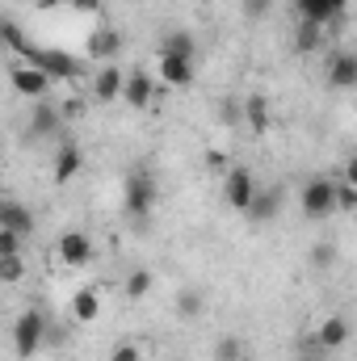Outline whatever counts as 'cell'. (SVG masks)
I'll return each instance as SVG.
<instances>
[{"label":"cell","instance_id":"cell-1","mask_svg":"<svg viewBox=\"0 0 357 361\" xmlns=\"http://www.w3.org/2000/svg\"><path fill=\"white\" fill-rule=\"evenodd\" d=\"M21 63H34V68H42L51 80H85V59H76V55H68V51H59V47H34L30 42V51L21 55Z\"/></svg>","mask_w":357,"mask_h":361},{"label":"cell","instance_id":"cell-2","mask_svg":"<svg viewBox=\"0 0 357 361\" xmlns=\"http://www.w3.org/2000/svg\"><path fill=\"white\" fill-rule=\"evenodd\" d=\"M47 336H51V324H47V315L42 311H21L17 315V324H13V353L17 361H30L38 357L42 349H47Z\"/></svg>","mask_w":357,"mask_h":361},{"label":"cell","instance_id":"cell-3","mask_svg":"<svg viewBox=\"0 0 357 361\" xmlns=\"http://www.w3.org/2000/svg\"><path fill=\"white\" fill-rule=\"evenodd\" d=\"M337 214V180L328 177H311L303 185V219L311 223H324Z\"/></svg>","mask_w":357,"mask_h":361},{"label":"cell","instance_id":"cell-4","mask_svg":"<svg viewBox=\"0 0 357 361\" xmlns=\"http://www.w3.org/2000/svg\"><path fill=\"white\" fill-rule=\"evenodd\" d=\"M156 197H160V189H156V180L147 177V173H131V177L122 180V202H126L131 214H139V219L152 214Z\"/></svg>","mask_w":357,"mask_h":361},{"label":"cell","instance_id":"cell-5","mask_svg":"<svg viewBox=\"0 0 357 361\" xmlns=\"http://www.w3.org/2000/svg\"><path fill=\"white\" fill-rule=\"evenodd\" d=\"M257 193H261V189H257V177H253L248 169H227V177H223V202H227L231 210L248 214V206H253Z\"/></svg>","mask_w":357,"mask_h":361},{"label":"cell","instance_id":"cell-6","mask_svg":"<svg viewBox=\"0 0 357 361\" xmlns=\"http://www.w3.org/2000/svg\"><path fill=\"white\" fill-rule=\"evenodd\" d=\"M8 80H13V92L17 97H25V101H42L47 92H51V76L42 72V68H34V63H17L13 72H8Z\"/></svg>","mask_w":357,"mask_h":361},{"label":"cell","instance_id":"cell-7","mask_svg":"<svg viewBox=\"0 0 357 361\" xmlns=\"http://www.w3.org/2000/svg\"><path fill=\"white\" fill-rule=\"evenodd\" d=\"M349 336H353L349 319H345V315H328V319L315 328L311 349H315V353H337V349H345V345H349Z\"/></svg>","mask_w":357,"mask_h":361},{"label":"cell","instance_id":"cell-8","mask_svg":"<svg viewBox=\"0 0 357 361\" xmlns=\"http://www.w3.org/2000/svg\"><path fill=\"white\" fill-rule=\"evenodd\" d=\"M349 8V0H294V13H298V21H315V25H332V21H341V13Z\"/></svg>","mask_w":357,"mask_h":361},{"label":"cell","instance_id":"cell-9","mask_svg":"<svg viewBox=\"0 0 357 361\" xmlns=\"http://www.w3.org/2000/svg\"><path fill=\"white\" fill-rule=\"evenodd\" d=\"M63 109L59 105H47V101H34V109H30V135L34 139H55L59 130H63Z\"/></svg>","mask_w":357,"mask_h":361},{"label":"cell","instance_id":"cell-10","mask_svg":"<svg viewBox=\"0 0 357 361\" xmlns=\"http://www.w3.org/2000/svg\"><path fill=\"white\" fill-rule=\"evenodd\" d=\"M59 261H63L68 269H85L92 261V240L85 231H63V235H59Z\"/></svg>","mask_w":357,"mask_h":361},{"label":"cell","instance_id":"cell-11","mask_svg":"<svg viewBox=\"0 0 357 361\" xmlns=\"http://www.w3.org/2000/svg\"><path fill=\"white\" fill-rule=\"evenodd\" d=\"M80 169H85V152H80L76 143H63V147L55 152V160H51V180H55V185H68V180L80 177Z\"/></svg>","mask_w":357,"mask_h":361},{"label":"cell","instance_id":"cell-12","mask_svg":"<svg viewBox=\"0 0 357 361\" xmlns=\"http://www.w3.org/2000/svg\"><path fill=\"white\" fill-rule=\"evenodd\" d=\"M198 76V59H181V55H160V80L173 89H189Z\"/></svg>","mask_w":357,"mask_h":361},{"label":"cell","instance_id":"cell-13","mask_svg":"<svg viewBox=\"0 0 357 361\" xmlns=\"http://www.w3.org/2000/svg\"><path fill=\"white\" fill-rule=\"evenodd\" d=\"M126 89V72H118L114 63H105L97 76H92V101H101V105H109V101H118Z\"/></svg>","mask_w":357,"mask_h":361},{"label":"cell","instance_id":"cell-14","mask_svg":"<svg viewBox=\"0 0 357 361\" xmlns=\"http://www.w3.org/2000/svg\"><path fill=\"white\" fill-rule=\"evenodd\" d=\"M328 85L332 89H357V51H337L328 59Z\"/></svg>","mask_w":357,"mask_h":361},{"label":"cell","instance_id":"cell-15","mask_svg":"<svg viewBox=\"0 0 357 361\" xmlns=\"http://www.w3.org/2000/svg\"><path fill=\"white\" fill-rule=\"evenodd\" d=\"M152 92H156V80L147 76V72H126V89H122V101L131 105V109H147L152 105Z\"/></svg>","mask_w":357,"mask_h":361},{"label":"cell","instance_id":"cell-16","mask_svg":"<svg viewBox=\"0 0 357 361\" xmlns=\"http://www.w3.org/2000/svg\"><path fill=\"white\" fill-rule=\"evenodd\" d=\"M118 51H122V34H118V30L101 25V30H92V34H89V59H97V63H109Z\"/></svg>","mask_w":357,"mask_h":361},{"label":"cell","instance_id":"cell-17","mask_svg":"<svg viewBox=\"0 0 357 361\" xmlns=\"http://www.w3.org/2000/svg\"><path fill=\"white\" fill-rule=\"evenodd\" d=\"M68 315H72L76 324H92V319L101 315V294H97L92 286H80V290L72 294V302H68Z\"/></svg>","mask_w":357,"mask_h":361},{"label":"cell","instance_id":"cell-18","mask_svg":"<svg viewBox=\"0 0 357 361\" xmlns=\"http://www.w3.org/2000/svg\"><path fill=\"white\" fill-rule=\"evenodd\" d=\"M0 227H13L17 235H34V214H30L21 202L4 197V202H0Z\"/></svg>","mask_w":357,"mask_h":361},{"label":"cell","instance_id":"cell-19","mask_svg":"<svg viewBox=\"0 0 357 361\" xmlns=\"http://www.w3.org/2000/svg\"><path fill=\"white\" fill-rule=\"evenodd\" d=\"M160 55H181V59H198V38H193L189 30H173V34H164V42H160Z\"/></svg>","mask_w":357,"mask_h":361},{"label":"cell","instance_id":"cell-20","mask_svg":"<svg viewBox=\"0 0 357 361\" xmlns=\"http://www.w3.org/2000/svg\"><path fill=\"white\" fill-rule=\"evenodd\" d=\"M277 210H282V193H277V189H269V193L261 189V193L253 197V206H248V219H253V223H273Z\"/></svg>","mask_w":357,"mask_h":361},{"label":"cell","instance_id":"cell-21","mask_svg":"<svg viewBox=\"0 0 357 361\" xmlns=\"http://www.w3.org/2000/svg\"><path fill=\"white\" fill-rule=\"evenodd\" d=\"M244 122H248L253 135H269V101L261 92H253V97L244 101Z\"/></svg>","mask_w":357,"mask_h":361},{"label":"cell","instance_id":"cell-22","mask_svg":"<svg viewBox=\"0 0 357 361\" xmlns=\"http://www.w3.org/2000/svg\"><path fill=\"white\" fill-rule=\"evenodd\" d=\"M320 47H324V25L298 21V30H294V51H298V55H311V51H320Z\"/></svg>","mask_w":357,"mask_h":361},{"label":"cell","instance_id":"cell-23","mask_svg":"<svg viewBox=\"0 0 357 361\" xmlns=\"http://www.w3.org/2000/svg\"><path fill=\"white\" fill-rule=\"evenodd\" d=\"M152 286H156L152 269H131V273H126V281H122V290H126V298H131V302H135V298H147V294H152Z\"/></svg>","mask_w":357,"mask_h":361},{"label":"cell","instance_id":"cell-24","mask_svg":"<svg viewBox=\"0 0 357 361\" xmlns=\"http://www.w3.org/2000/svg\"><path fill=\"white\" fill-rule=\"evenodd\" d=\"M202 307H206V294L198 290V286H189V290H181L177 294V315L189 324V319H198L202 315Z\"/></svg>","mask_w":357,"mask_h":361},{"label":"cell","instance_id":"cell-25","mask_svg":"<svg viewBox=\"0 0 357 361\" xmlns=\"http://www.w3.org/2000/svg\"><path fill=\"white\" fill-rule=\"evenodd\" d=\"M337 210H345V214H357V185L337 177Z\"/></svg>","mask_w":357,"mask_h":361},{"label":"cell","instance_id":"cell-26","mask_svg":"<svg viewBox=\"0 0 357 361\" xmlns=\"http://www.w3.org/2000/svg\"><path fill=\"white\" fill-rule=\"evenodd\" d=\"M214 361H244V345H240L236 336H223V341L214 345Z\"/></svg>","mask_w":357,"mask_h":361},{"label":"cell","instance_id":"cell-27","mask_svg":"<svg viewBox=\"0 0 357 361\" xmlns=\"http://www.w3.org/2000/svg\"><path fill=\"white\" fill-rule=\"evenodd\" d=\"M4 42H8V51H17V55H25V51H30V38L21 34V25H17V21H4Z\"/></svg>","mask_w":357,"mask_h":361},{"label":"cell","instance_id":"cell-28","mask_svg":"<svg viewBox=\"0 0 357 361\" xmlns=\"http://www.w3.org/2000/svg\"><path fill=\"white\" fill-rule=\"evenodd\" d=\"M21 240L25 235H17L13 227H0V257H21Z\"/></svg>","mask_w":357,"mask_h":361},{"label":"cell","instance_id":"cell-29","mask_svg":"<svg viewBox=\"0 0 357 361\" xmlns=\"http://www.w3.org/2000/svg\"><path fill=\"white\" fill-rule=\"evenodd\" d=\"M311 265L315 269H332L337 265V244H315L311 248Z\"/></svg>","mask_w":357,"mask_h":361},{"label":"cell","instance_id":"cell-30","mask_svg":"<svg viewBox=\"0 0 357 361\" xmlns=\"http://www.w3.org/2000/svg\"><path fill=\"white\" fill-rule=\"evenodd\" d=\"M109 361H143V353H139L135 341H118V345L109 349Z\"/></svg>","mask_w":357,"mask_h":361},{"label":"cell","instance_id":"cell-31","mask_svg":"<svg viewBox=\"0 0 357 361\" xmlns=\"http://www.w3.org/2000/svg\"><path fill=\"white\" fill-rule=\"evenodd\" d=\"M269 8H273V0H244V4H240V13H244L248 21H261V17H269Z\"/></svg>","mask_w":357,"mask_h":361},{"label":"cell","instance_id":"cell-32","mask_svg":"<svg viewBox=\"0 0 357 361\" xmlns=\"http://www.w3.org/2000/svg\"><path fill=\"white\" fill-rule=\"evenodd\" d=\"M21 257H0V281H21Z\"/></svg>","mask_w":357,"mask_h":361},{"label":"cell","instance_id":"cell-33","mask_svg":"<svg viewBox=\"0 0 357 361\" xmlns=\"http://www.w3.org/2000/svg\"><path fill=\"white\" fill-rule=\"evenodd\" d=\"M341 180L357 185V156H349V160H345V169H341Z\"/></svg>","mask_w":357,"mask_h":361},{"label":"cell","instance_id":"cell-34","mask_svg":"<svg viewBox=\"0 0 357 361\" xmlns=\"http://www.w3.org/2000/svg\"><path fill=\"white\" fill-rule=\"evenodd\" d=\"M72 8H85V13H97V8H101V0H72Z\"/></svg>","mask_w":357,"mask_h":361},{"label":"cell","instance_id":"cell-35","mask_svg":"<svg viewBox=\"0 0 357 361\" xmlns=\"http://www.w3.org/2000/svg\"><path fill=\"white\" fill-rule=\"evenodd\" d=\"M298 361H324V357L320 353H307V357H298Z\"/></svg>","mask_w":357,"mask_h":361},{"label":"cell","instance_id":"cell-36","mask_svg":"<svg viewBox=\"0 0 357 361\" xmlns=\"http://www.w3.org/2000/svg\"><path fill=\"white\" fill-rule=\"evenodd\" d=\"M63 4H72V0H63Z\"/></svg>","mask_w":357,"mask_h":361}]
</instances>
